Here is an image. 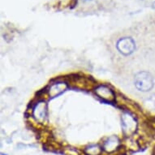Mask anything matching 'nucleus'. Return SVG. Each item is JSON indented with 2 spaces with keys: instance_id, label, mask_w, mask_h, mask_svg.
Segmentation results:
<instances>
[{
  "instance_id": "obj_6",
  "label": "nucleus",
  "mask_w": 155,
  "mask_h": 155,
  "mask_svg": "<svg viewBox=\"0 0 155 155\" xmlns=\"http://www.w3.org/2000/svg\"><path fill=\"white\" fill-rule=\"evenodd\" d=\"M68 88V84L64 81H59L50 85L47 89V94L50 97H55L62 94Z\"/></svg>"
},
{
  "instance_id": "obj_3",
  "label": "nucleus",
  "mask_w": 155,
  "mask_h": 155,
  "mask_svg": "<svg viewBox=\"0 0 155 155\" xmlns=\"http://www.w3.org/2000/svg\"><path fill=\"white\" fill-rule=\"evenodd\" d=\"M117 49L123 54L129 55L136 49L135 41L130 38H121L117 42Z\"/></svg>"
},
{
  "instance_id": "obj_4",
  "label": "nucleus",
  "mask_w": 155,
  "mask_h": 155,
  "mask_svg": "<svg viewBox=\"0 0 155 155\" xmlns=\"http://www.w3.org/2000/svg\"><path fill=\"white\" fill-rule=\"evenodd\" d=\"M47 114V105L46 102L40 101L37 102L33 108V116L39 123H43L46 120Z\"/></svg>"
},
{
  "instance_id": "obj_8",
  "label": "nucleus",
  "mask_w": 155,
  "mask_h": 155,
  "mask_svg": "<svg viewBox=\"0 0 155 155\" xmlns=\"http://www.w3.org/2000/svg\"><path fill=\"white\" fill-rule=\"evenodd\" d=\"M84 153L86 155H100L102 149L98 145H89L84 149Z\"/></svg>"
},
{
  "instance_id": "obj_9",
  "label": "nucleus",
  "mask_w": 155,
  "mask_h": 155,
  "mask_svg": "<svg viewBox=\"0 0 155 155\" xmlns=\"http://www.w3.org/2000/svg\"><path fill=\"white\" fill-rule=\"evenodd\" d=\"M1 155H7V154H4V153H1Z\"/></svg>"
},
{
  "instance_id": "obj_2",
  "label": "nucleus",
  "mask_w": 155,
  "mask_h": 155,
  "mask_svg": "<svg viewBox=\"0 0 155 155\" xmlns=\"http://www.w3.org/2000/svg\"><path fill=\"white\" fill-rule=\"evenodd\" d=\"M123 131L126 135L133 134L137 127V123L133 115L130 113H124L121 118Z\"/></svg>"
},
{
  "instance_id": "obj_1",
  "label": "nucleus",
  "mask_w": 155,
  "mask_h": 155,
  "mask_svg": "<svg viewBox=\"0 0 155 155\" xmlns=\"http://www.w3.org/2000/svg\"><path fill=\"white\" fill-rule=\"evenodd\" d=\"M134 83L137 89L142 92L150 91L154 85V81H153V76H151V74L147 72V71L138 72L135 76Z\"/></svg>"
},
{
  "instance_id": "obj_7",
  "label": "nucleus",
  "mask_w": 155,
  "mask_h": 155,
  "mask_svg": "<svg viewBox=\"0 0 155 155\" xmlns=\"http://www.w3.org/2000/svg\"><path fill=\"white\" fill-rule=\"evenodd\" d=\"M119 145H120V139L116 136H112L105 140L103 144V149L107 152L111 153L117 150Z\"/></svg>"
},
{
  "instance_id": "obj_5",
  "label": "nucleus",
  "mask_w": 155,
  "mask_h": 155,
  "mask_svg": "<svg viewBox=\"0 0 155 155\" xmlns=\"http://www.w3.org/2000/svg\"><path fill=\"white\" fill-rule=\"evenodd\" d=\"M95 94L102 99L107 102H113L115 99V95L110 87L107 85H99L95 89Z\"/></svg>"
}]
</instances>
